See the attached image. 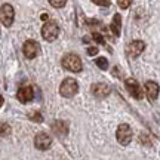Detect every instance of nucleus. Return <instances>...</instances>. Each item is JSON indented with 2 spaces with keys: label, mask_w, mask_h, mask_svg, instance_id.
<instances>
[{
  "label": "nucleus",
  "mask_w": 160,
  "mask_h": 160,
  "mask_svg": "<svg viewBox=\"0 0 160 160\" xmlns=\"http://www.w3.org/2000/svg\"><path fill=\"white\" fill-rule=\"evenodd\" d=\"M61 64H62V67L65 70H70L73 73H79L80 70H82V59L76 53H67L62 58Z\"/></svg>",
  "instance_id": "1"
},
{
  "label": "nucleus",
  "mask_w": 160,
  "mask_h": 160,
  "mask_svg": "<svg viewBox=\"0 0 160 160\" xmlns=\"http://www.w3.org/2000/svg\"><path fill=\"white\" fill-rule=\"evenodd\" d=\"M77 89H79V86H77V82L74 79H65L59 86V93L64 98H70L74 97Z\"/></svg>",
  "instance_id": "2"
},
{
  "label": "nucleus",
  "mask_w": 160,
  "mask_h": 160,
  "mask_svg": "<svg viewBox=\"0 0 160 160\" xmlns=\"http://www.w3.org/2000/svg\"><path fill=\"white\" fill-rule=\"evenodd\" d=\"M59 34V28H58V25L55 22H52V21H48V22L42 27V36H43V39L48 40V42H53V40L58 37Z\"/></svg>",
  "instance_id": "3"
},
{
  "label": "nucleus",
  "mask_w": 160,
  "mask_h": 160,
  "mask_svg": "<svg viewBox=\"0 0 160 160\" xmlns=\"http://www.w3.org/2000/svg\"><path fill=\"white\" fill-rule=\"evenodd\" d=\"M13 18H15V11L11 5H3L0 8V21L3 22L5 27H11L13 24Z\"/></svg>",
  "instance_id": "4"
},
{
  "label": "nucleus",
  "mask_w": 160,
  "mask_h": 160,
  "mask_svg": "<svg viewBox=\"0 0 160 160\" xmlns=\"http://www.w3.org/2000/svg\"><path fill=\"white\" fill-rule=\"evenodd\" d=\"M116 138L122 145H128V144L132 141V129L129 128V125H120L117 128V132H116Z\"/></svg>",
  "instance_id": "5"
},
{
  "label": "nucleus",
  "mask_w": 160,
  "mask_h": 160,
  "mask_svg": "<svg viewBox=\"0 0 160 160\" xmlns=\"http://www.w3.org/2000/svg\"><path fill=\"white\" fill-rule=\"evenodd\" d=\"M126 88H128L129 93H131L135 99H142L144 91H142V88H141V85H139L135 79H128L126 80Z\"/></svg>",
  "instance_id": "6"
},
{
  "label": "nucleus",
  "mask_w": 160,
  "mask_h": 160,
  "mask_svg": "<svg viewBox=\"0 0 160 160\" xmlns=\"http://www.w3.org/2000/svg\"><path fill=\"white\" fill-rule=\"evenodd\" d=\"M34 145L39 150H48L52 145V138L45 132H40L34 138Z\"/></svg>",
  "instance_id": "7"
},
{
  "label": "nucleus",
  "mask_w": 160,
  "mask_h": 160,
  "mask_svg": "<svg viewBox=\"0 0 160 160\" xmlns=\"http://www.w3.org/2000/svg\"><path fill=\"white\" fill-rule=\"evenodd\" d=\"M24 55L28 58V59H34L37 57V53H39V45H37V42L34 40H27L25 43H24Z\"/></svg>",
  "instance_id": "8"
},
{
  "label": "nucleus",
  "mask_w": 160,
  "mask_h": 160,
  "mask_svg": "<svg viewBox=\"0 0 160 160\" xmlns=\"http://www.w3.org/2000/svg\"><path fill=\"white\" fill-rule=\"evenodd\" d=\"M33 97H34V91H33L31 86H24L17 93V98L21 102H30L33 99Z\"/></svg>",
  "instance_id": "9"
},
{
  "label": "nucleus",
  "mask_w": 160,
  "mask_h": 160,
  "mask_svg": "<svg viewBox=\"0 0 160 160\" xmlns=\"http://www.w3.org/2000/svg\"><path fill=\"white\" fill-rule=\"evenodd\" d=\"M145 48V43L141 42V40H133L131 45L128 46V53L131 55L132 58H137L138 55H141V52L144 51Z\"/></svg>",
  "instance_id": "10"
},
{
  "label": "nucleus",
  "mask_w": 160,
  "mask_h": 160,
  "mask_svg": "<svg viewBox=\"0 0 160 160\" xmlns=\"http://www.w3.org/2000/svg\"><path fill=\"white\" fill-rule=\"evenodd\" d=\"M145 95L150 101H156L159 97V85L156 82H147L145 83Z\"/></svg>",
  "instance_id": "11"
},
{
  "label": "nucleus",
  "mask_w": 160,
  "mask_h": 160,
  "mask_svg": "<svg viewBox=\"0 0 160 160\" xmlns=\"http://www.w3.org/2000/svg\"><path fill=\"white\" fill-rule=\"evenodd\" d=\"M92 92H93V95H97L99 98L107 97L110 93V86L105 85V83H95L92 86Z\"/></svg>",
  "instance_id": "12"
},
{
  "label": "nucleus",
  "mask_w": 160,
  "mask_h": 160,
  "mask_svg": "<svg viewBox=\"0 0 160 160\" xmlns=\"http://www.w3.org/2000/svg\"><path fill=\"white\" fill-rule=\"evenodd\" d=\"M110 28L113 31V34L114 36H119L120 34V30H122V17L116 13L114 18H113V22L110 25Z\"/></svg>",
  "instance_id": "13"
},
{
  "label": "nucleus",
  "mask_w": 160,
  "mask_h": 160,
  "mask_svg": "<svg viewBox=\"0 0 160 160\" xmlns=\"http://www.w3.org/2000/svg\"><path fill=\"white\" fill-rule=\"evenodd\" d=\"M52 129L55 131V133H59V135H65V133L68 132L67 123H64V122H61V120L55 122V123H53V126H52Z\"/></svg>",
  "instance_id": "14"
},
{
  "label": "nucleus",
  "mask_w": 160,
  "mask_h": 160,
  "mask_svg": "<svg viewBox=\"0 0 160 160\" xmlns=\"http://www.w3.org/2000/svg\"><path fill=\"white\" fill-rule=\"evenodd\" d=\"M11 133V126L8 123H0V137H8Z\"/></svg>",
  "instance_id": "15"
},
{
  "label": "nucleus",
  "mask_w": 160,
  "mask_h": 160,
  "mask_svg": "<svg viewBox=\"0 0 160 160\" xmlns=\"http://www.w3.org/2000/svg\"><path fill=\"white\" fill-rule=\"evenodd\" d=\"M95 62H97V65L101 70H107V67H108V61H107V59H105L104 57L97 58V61H95Z\"/></svg>",
  "instance_id": "16"
},
{
  "label": "nucleus",
  "mask_w": 160,
  "mask_h": 160,
  "mask_svg": "<svg viewBox=\"0 0 160 160\" xmlns=\"http://www.w3.org/2000/svg\"><path fill=\"white\" fill-rule=\"evenodd\" d=\"M49 3H51L53 8H62V6L67 3V0H49Z\"/></svg>",
  "instance_id": "17"
},
{
  "label": "nucleus",
  "mask_w": 160,
  "mask_h": 160,
  "mask_svg": "<svg viewBox=\"0 0 160 160\" xmlns=\"http://www.w3.org/2000/svg\"><path fill=\"white\" fill-rule=\"evenodd\" d=\"M117 3H119V6L122 8V9H126V8L131 6L132 0H117Z\"/></svg>",
  "instance_id": "18"
},
{
  "label": "nucleus",
  "mask_w": 160,
  "mask_h": 160,
  "mask_svg": "<svg viewBox=\"0 0 160 160\" xmlns=\"http://www.w3.org/2000/svg\"><path fill=\"white\" fill-rule=\"evenodd\" d=\"M92 37H93V40H97L98 43H104V42H105V39L101 36V33H93V34H92Z\"/></svg>",
  "instance_id": "19"
},
{
  "label": "nucleus",
  "mask_w": 160,
  "mask_h": 160,
  "mask_svg": "<svg viewBox=\"0 0 160 160\" xmlns=\"http://www.w3.org/2000/svg\"><path fill=\"white\" fill-rule=\"evenodd\" d=\"M93 3H97L98 6H110V0H92Z\"/></svg>",
  "instance_id": "20"
},
{
  "label": "nucleus",
  "mask_w": 160,
  "mask_h": 160,
  "mask_svg": "<svg viewBox=\"0 0 160 160\" xmlns=\"http://www.w3.org/2000/svg\"><path fill=\"white\" fill-rule=\"evenodd\" d=\"M88 53H89V55H92V57H93V55H97L98 53V48L97 46H91V48H88Z\"/></svg>",
  "instance_id": "21"
},
{
  "label": "nucleus",
  "mask_w": 160,
  "mask_h": 160,
  "mask_svg": "<svg viewBox=\"0 0 160 160\" xmlns=\"http://www.w3.org/2000/svg\"><path fill=\"white\" fill-rule=\"evenodd\" d=\"M30 119H33V120L36 119V122H42V117H40L39 113H33V114L30 116Z\"/></svg>",
  "instance_id": "22"
},
{
  "label": "nucleus",
  "mask_w": 160,
  "mask_h": 160,
  "mask_svg": "<svg viewBox=\"0 0 160 160\" xmlns=\"http://www.w3.org/2000/svg\"><path fill=\"white\" fill-rule=\"evenodd\" d=\"M42 19L48 22V19H49V17H48V13H42Z\"/></svg>",
  "instance_id": "23"
},
{
  "label": "nucleus",
  "mask_w": 160,
  "mask_h": 160,
  "mask_svg": "<svg viewBox=\"0 0 160 160\" xmlns=\"http://www.w3.org/2000/svg\"><path fill=\"white\" fill-rule=\"evenodd\" d=\"M3 105V97H0V107Z\"/></svg>",
  "instance_id": "24"
}]
</instances>
